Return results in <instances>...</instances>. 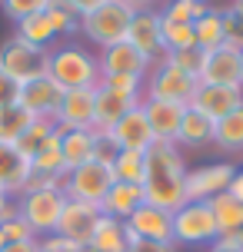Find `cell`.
Listing matches in <instances>:
<instances>
[{
    "instance_id": "6da1fadb",
    "label": "cell",
    "mask_w": 243,
    "mask_h": 252,
    "mask_svg": "<svg viewBox=\"0 0 243 252\" xmlns=\"http://www.w3.org/2000/svg\"><path fill=\"white\" fill-rule=\"evenodd\" d=\"M143 199L166 213H177L187 202V156L177 143H154L147 150Z\"/></svg>"
},
{
    "instance_id": "7a4b0ae2",
    "label": "cell",
    "mask_w": 243,
    "mask_h": 252,
    "mask_svg": "<svg viewBox=\"0 0 243 252\" xmlns=\"http://www.w3.org/2000/svg\"><path fill=\"white\" fill-rule=\"evenodd\" d=\"M47 76L64 90H87L100 83V66L97 53L80 47V43H64L47 53Z\"/></svg>"
},
{
    "instance_id": "3957f363",
    "label": "cell",
    "mask_w": 243,
    "mask_h": 252,
    "mask_svg": "<svg viewBox=\"0 0 243 252\" xmlns=\"http://www.w3.org/2000/svg\"><path fill=\"white\" fill-rule=\"evenodd\" d=\"M130 20H133V10L120 0H107L103 7H97L93 13L80 17V33L97 47H114V43H123L130 30Z\"/></svg>"
},
{
    "instance_id": "277c9868",
    "label": "cell",
    "mask_w": 243,
    "mask_h": 252,
    "mask_svg": "<svg viewBox=\"0 0 243 252\" xmlns=\"http://www.w3.org/2000/svg\"><path fill=\"white\" fill-rule=\"evenodd\" d=\"M197 87H200V80L180 73L173 63H166V57H160V60L150 66V73L143 76V100H160V103L190 106Z\"/></svg>"
},
{
    "instance_id": "5b68a950",
    "label": "cell",
    "mask_w": 243,
    "mask_h": 252,
    "mask_svg": "<svg viewBox=\"0 0 243 252\" xmlns=\"http://www.w3.org/2000/svg\"><path fill=\"white\" fill-rule=\"evenodd\" d=\"M67 206L64 189H27L17 196V213L27 226L34 229V236H53V229L60 222V213Z\"/></svg>"
},
{
    "instance_id": "8992f818",
    "label": "cell",
    "mask_w": 243,
    "mask_h": 252,
    "mask_svg": "<svg viewBox=\"0 0 243 252\" xmlns=\"http://www.w3.org/2000/svg\"><path fill=\"white\" fill-rule=\"evenodd\" d=\"M0 73L20 87L30 80H40V76H47V50H37L13 33L0 43Z\"/></svg>"
},
{
    "instance_id": "52a82bcc",
    "label": "cell",
    "mask_w": 243,
    "mask_h": 252,
    "mask_svg": "<svg viewBox=\"0 0 243 252\" xmlns=\"http://www.w3.org/2000/svg\"><path fill=\"white\" fill-rule=\"evenodd\" d=\"M173 216V246H210L220 239L210 202H183Z\"/></svg>"
},
{
    "instance_id": "ba28073f",
    "label": "cell",
    "mask_w": 243,
    "mask_h": 252,
    "mask_svg": "<svg viewBox=\"0 0 243 252\" xmlns=\"http://www.w3.org/2000/svg\"><path fill=\"white\" fill-rule=\"evenodd\" d=\"M114 183L117 179H114V169H110V166L90 159V163L70 169V173L64 176V196L67 199H77V202H90V206L100 209L103 196L110 192Z\"/></svg>"
},
{
    "instance_id": "9c48e42d",
    "label": "cell",
    "mask_w": 243,
    "mask_h": 252,
    "mask_svg": "<svg viewBox=\"0 0 243 252\" xmlns=\"http://www.w3.org/2000/svg\"><path fill=\"white\" fill-rule=\"evenodd\" d=\"M123 229H127V242H173V216L150 202H143L133 216H127Z\"/></svg>"
},
{
    "instance_id": "30bf717a",
    "label": "cell",
    "mask_w": 243,
    "mask_h": 252,
    "mask_svg": "<svg viewBox=\"0 0 243 252\" xmlns=\"http://www.w3.org/2000/svg\"><path fill=\"white\" fill-rule=\"evenodd\" d=\"M233 173V163H203L187 169V202H210L213 196L227 192Z\"/></svg>"
},
{
    "instance_id": "8fae6325",
    "label": "cell",
    "mask_w": 243,
    "mask_h": 252,
    "mask_svg": "<svg viewBox=\"0 0 243 252\" xmlns=\"http://www.w3.org/2000/svg\"><path fill=\"white\" fill-rule=\"evenodd\" d=\"M97 66H100V76H137V80H143V76L150 73L154 60L143 57L137 47H130L127 40H123V43L97 50Z\"/></svg>"
},
{
    "instance_id": "7c38bea8",
    "label": "cell",
    "mask_w": 243,
    "mask_h": 252,
    "mask_svg": "<svg viewBox=\"0 0 243 252\" xmlns=\"http://www.w3.org/2000/svg\"><path fill=\"white\" fill-rule=\"evenodd\" d=\"M100 209L97 206H90V202H77V199H67L64 213H60V222L53 229V236H60V239L74 242V246H87L90 236H93V229L100 222Z\"/></svg>"
},
{
    "instance_id": "4fadbf2b",
    "label": "cell",
    "mask_w": 243,
    "mask_h": 252,
    "mask_svg": "<svg viewBox=\"0 0 243 252\" xmlns=\"http://www.w3.org/2000/svg\"><path fill=\"white\" fill-rule=\"evenodd\" d=\"M93 96H97V87L87 90H64V100H60V110L53 116V123L60 129H93Z\"/></svg>"
},
{
    "instance_id": "5bb4252c",
    "label": "cell",
    "mask_w": 243,
    "mask_h": 252,
    "mask_svg": "<svg viewBox=\"0 0 243 252\" xmlns=\"http://www.w3.org/2000/svg\"><path fill=\"white\" fill-rule=\"evenodd\" d=\"M60 100H64V87H57L50 76H40L20 87V106L37 120H53L60 110Z\"/></svg>"
},
{
    "instance_id": "9a60e30c",
    "label": "cell",
    "mask_w": 243,
    "mask_h": 252,
    "mask_svg": "<svg viewBox=\"0 0 243 252\" xmlns=\"http://www.w3.org/2000/svg\"><path fill=\"white\" fill-rule=\"evenodd\" d=\"M200 83H210V87H240V50L230 47V43H223L217 50H206Z\"/></svg>"
},
{
    "instance_id": "2e32d148",
    "label": "cell",
    "mask_w": 243,
    "mask_h": 252,
    "mask_svg": "<svg viewBox=\"0 0 243 252\" xmlns=\"http://www.w3.org/2000/svg\"><path fill=\"white\" fill-rule=\"evenodd\" d=\"M243 103V90L240 87H210V83H200L197 93H193L190 110H200L203 116H210L213 123L223 120L227 113H233Z\"/></svg>"
},
{
    "instance_id": "e0dca14e",
    "label": "cell",
    "mask_w": 243,
    "mask_h": 252,
    "mask_svg": "<svg viewBox=\"0 0 243 252\" xmlns=\"http://www.w3.org/2000/svg\"><path fill=\"white\" fill-rule=\"evenodd\" d=\"M127 43L137 47L143 57L150 60H160L163 57V40H160V10H140L133 13L130 20V30H127Z\"/></svg>"
},
{
    "instance_id": "ac0fdd59",
    "label": "cell",
    "mask_w": 243,
    "mask_h": 252,
    "mask_svg": "<svg viewBox=\"0 0 243 252\" xmlns=\"http://www.w3.org/2000/svg\"><path fill=\"white\" fill-rule=\"evenodd\" d=\"M30 159L17 150L13 143H0V192L17 199L30 183Z\"/></svg>"
},
{
    "instance_id": "d6986e66",
    "label": "cell",
    "mask_w": 243,
    "mask_h": 252,
    "mask_svg": "<svg viewBox=\"0 0 243 252\" xmlns=\"http://www.w3.org/2000/svg\"><path fill=\"white\" fill-rule=\"evenodd\" d=\"M110 133V139L117 143V150H137V153H147L150 146H154L157 139L154 133H150V123H147V116H143L140 106H133L120 123L114 126V129H107Z\"/></svg>"
},
{
    "instance_id": "ffe728a7",
    "label": "cell",
    "mask_w": 243,
    "mask_h": 252,
    "mask_svg": "<svg viewBox=\"0 0 243 252\" xmlns=\"http://www.w3.org/2000/svg\"><path fill=\"white\" fill-rule=\"evenodd\" d=\"M140 110L150 123V133H154L157 143H177V129L180 120L187 113V106H177V103H160V100H140Z\"/></svg>"
},
{
    "instance_id": "44dd1931",
    "label": "cell",
    "mask_w": 243,
    "mask_h": 252,
    "mask_svg": "<svg viewBox=\"0 0 243 252\" xmlns=\"http://www.w3.org/2000/svg\"><path fill=\"white\" fill-rule=\"evenodd\" d=\"M133 106H140L137 100H127V96H120L114 90H107L97 83V96H93V129H114L123 116L133 110Z\"/></svg>"
},
{
    "instance_id": "7402d4cb",
    "label": "cell",
    "mask_w": 243,
    "mask_h": 252,
    "mask_svg": "<svg viewBox=\"0 0 243 252\" xmlns=\"http://www.w3.org/2000/svg\"><path fill=\"white\" fill-rule=\"evenodd\" d=\"M177 146L180 150H190V153H200L206 146H213V120L203 116L200 110H190L180 120V129H177Z\"/></svg>"
},
{
    "instance_id": "603a6c76",
    "label": "cell",
    "mask_w": 243,
    "mask_h": 252,
    "mask_svg": "<svg viewBox=\"0 0 243 252\" xmlns=\"http://www.w3.org/2000/svg\"><path fill=\"white\" fill-rule=\"evenodd\" d=\"M143 186H130V183H114L110 186V192L103 196L100 202V213L103 216H110V219H127V216H133L137 209L143 206Z\"/></svg>"
},
{
    "instance_id": "cb8c5ba5",
    "label": "cell",
    "mask_w": 243,
    "mask_h": 252,
    "mask_svg": "<svg viewBox=\"0 0 243 252\" xmlns=\"http://www.w3.org/2000/svg\"><path fill=\"white\" fill-rule=\"evenodd\" d=\"M93 139H97V129H67L64 133V139H60V156H64L67 173L93 159Z\"/></svg>"
},
{
    "instance_id": "d4e9b609",
    "label": "cell",
    "mask_w": 243,
    "mask_h": 252,
    "mask_svg": "<svg viewBox=\"0 0 243 252\" xmlns=\"http://www.w3.org/2000/svg\"><path fill=\"white\" fill-rule=\"evenodd\" d=\"M213 146L227 156H240L243 153V103L227 113L223 120L213 123Z\"/></svg>"
},
{
    "instance_id": "484cf974",
    "label": "cell",
    "mask_w": 243,
    "mask_h": 252,
    "mask_svg": "<svg viewBox=\"0 0 243 252\" xmlns=\"http://www.w3.org/2000/svg\"><path fill=\"white\" fill-rule=\"evenodd\" d=\"M93 252H127L130 242H127V229L120 219H110V216H100V222L93 229V236L87 242Z\"/></svg>"
},
{
    "instance_id": "4316f807",
    "label": "cell",
    "mask_w": 243,
    "mask_h": 252,
    "mask_svg": "<svg viewBox=\"0 0 243 252\" xmlns=\"http://www.w3.org/2000/svg\"><path fill=\"white\" fill-rule=\"evenodd\" d=\"M210 209H213L220 236H240V229H243V202L240 199H233L230 192H220V196L210 199Z\"/></svg>"
},
{
    "instance_id": "83f0119b",
    "label": "cell",
    "mask_w": 243,
    "mask_h": 252,
    "mask_svg": "<svg viewBox=\"0 0 243 252\" xmlns=\"http://www.w3.org/2000/svg\"><path fill=\"white\" fill-rule=\"evenodd\" d=\"M110 169H114V179H117V183L143 186V179H147V153L120 150V153H117V159L110 163Z\"/></svg>"
},
{
    "instance_id": "f1b7e54d",
    "label": "cell",
    "mask_w": 243,
    "mask_h": 252,
    "mask_svg": "<svg viewBox=\"0 0 243 252\" xmlns=\"http://www.w3.org/2000/svg\"><path fill=\"white\" fill-rule=\"evenodd\" d=\"M17 37L27 40L30 47H37V50H53V43H57V33H53L50 20H47V13H34V17H27L17 24Z\"/></svg>"
},
{
    "instance_id": "f546056e",
    "label": "cell",
    "mask_w": 243,
    "mask_h": 252,
    "mask_svg": "<svg viewBox=\"0 0 243 252\" xmlns=\"http://www.w3.org/2000/svg\"><path fill=\"white\" fill-rule=\"evenodd\" d=\"M57 133H60V126L53 123V120H34V123H30V129L17 139V150L24 153L27 159H34V156H37V153L43 150V146H47Z\"/></svg>"
},
{
    "instance_id": "4dcf8cb0",
    "label": "cell",
    "mask_w": 243,
    "mask_h": 252,
    "mask_svg": "<svg viewBox=\"0 0 243 252\" xmlns=\"http://www.w3.org/2000/svg\"><path fill=\"white\" fill-rule=\"evenodd\" d=\"M34 120H37V116L27 113L20 103H17V106H7V110H0V143H13V146H17V139L30 129Z\"/></svg>"
},
{
    "instance_id": "1f68e13d",
    "label": "cell",
    "mask_w": 243,
    "mask_h": 252,
    "mask_svg": "<svg viewBox=\"0 0 243 252\" xmlns=\"http://www.w3.org/2000/svg\"><path fill=\"white\" fill-rule=\"evenodd\" d=\"M210 0H166L160 17L170 24H197L203 13H210Z\"/></svg>"
},
{
    "instance_id": "d6a6232c",
    "label": "cell",
    "mask_w": 243,
    "mask_h": 252,
    "mask_svg": "<svg viewBox=\"0 0 243 252\" xmlns=\"http://www.w3.org/2000/svg\"><path fill=\"white\" fill-rule=\"evenodd\" d=\"M193 33H197V47L203 53L223 47V27H220V7L217 3L210 7V13H203V17L193 24Z\"/></svg>"
},
{
    "instance_id": "836d02e7",
    "label": "cell",
    "mask_w": 243,
    "mask_h": 252,
    "mask_svg": "<svg viewBox=\"0 0 243 252\" xmlns=\"http://www.w3.org/2000/svg\"><path fill=\"white\" fill-rule=\"evenodd\" d=\"M160 40H163V57H166V53L197 47L193 24H170V20H163V17H160Z\"/></svg>"
},
{
    "instance_id": "e575fe53",
    "label": "cell",
    "mask_w": 243,
    "mask_h": 252,
    "mask_svg": "<svg viewBox=\"0 0 243 252\" xmlns=\"http://www.w3.org/2000/svg\"><path fill=\"white\" fill-rule=\"evenodd\" d=\"M43 13H47V20H50L57 37H74V33H80V13L67 0H50V7Z\"/></svg>"
},
{
    "instance_id": "d590c367",
    "label": "cell",
    "mask_w": 243,
    "mask_h": 252,
    "mask_svg": "<svg viewBox=\"0 0 243 252\" xmlns=\"http://www.w3.org/2000/svg\"><path fill=\"white\" fill-rule=\"evenodd\" d=\"M220 27H223V43L243 50V13L237 10L233 3L220 7Z\"/></svg>"
},
{
    "instance_id": "8d00e7d4",
    "label": "cell",
    "mask_w": 243,
    "mask_h": 252,
    "mask_svg": "<svg viewBox=\"0 0 243 252\" xmlns=\"http://www.w3.org/2000/svg\"><path fill=\"white\" fill-rule=\"evenodd\" d=\"M203 60H206V53L200 50V47H190V50H177V53H166V63H173L180 73L193 76V80H200V73H203Z\"/></svg>"
},
{
    "instance_id": "74e56055",
    "label": "cell",
    "mask_w": 243,
    "mask_h": 252,
    "mask_svg": "<svg viewBox=\"0 0 243 252\" xmlns=\"http://www.w3.org/2000/svg\"><path fill=\"white\" fill-rule=\"evenodd\" d=\"M0 7L13 24H20L27 17H34V13H43L50 7V0H0Z\"/></svg>"
},
{
    "instance_id": "f35d334b",
    "label": "cell",
    "mask_w": 243,
    "mask_h": 252,
    "mask_svg": "<svg viewBox=\"0 0 243 252\" xmlns=\"http://www.w3.org/2000/svg\"><path fill=\"white\" fill-rule=\"evenodd\" d=\"M100 87L114 90L127 100H143V80H137V76H100Z\"/></svg>"
},
{
    "instance_id": "ab89813d",
    "label": "cell",
    "mask_w": 243,
    "mask_h": 252,
    "mask_svg": "<svg viewBox=\"0 0 243 252\" xmlns=\"http://www.w3.org/2000/svg\"><path fill=\"white\" fill-rule=\"evenodd\" d=\"M0 236H3V242H24V239H37L34 236V229L27 226L20 216H13V219H7V222H0Z\"/></svg>"
},
{
    "instance_id": "60d3db41",
    "label": "cell",
    "mask_w": 243,
    "mask_h": 252,
    "mask_svg": "<svg viewBox=\"0 0 243 252\" xmlns=\"http://www.w3.org/2000/svg\"><path fill=\"white\" fill-rule=\"evenodd\" d=\"M117 143L114 139H110V133H103V129H97V139H93V159H97V163H114L117 159Z\"/></svg>"
},
{
    "instance_id": "b9f144b4",
    "label": "cell",
    "mask_w": 243,
    "mask_h": 252,
    "mask_svg": "<svg viewBox=\"0 0 243 252\" xmlns=\"http://www.w3.org/2000/svg\"><path fill=\"white\" fill-rule=\"evenodd\" d=\"M17 103H20V83H13V80H7L0 73V110L17 106Z\"/></svg>"
},
{
    "instance_id": "7bdbcfd3",
    "label": "cell",
    "mask_w": 243,
    "mask_h": 252,
    "mask_svg": "<svg viewBox=\"0 0 243 252\" xmlns=\"http://www.w3.org/2000/svg\"><path fill=\"white\" fill-rule=\"evenodd\" d=\"M83 246H74V242L60 239V236H43L40 239V252H80Z\"/></svg>"
},
{
    "instance_id": "ee69618b",
    "label": "cell",
    "mask_w": 243,
    "mask_h": 252,
    "mask_svg": "<svg viewBox=\"0 0 243 252\" xmlns=\"http://www.w3.org/2000/svg\"><path fill=\"white\" fill-rule=\"evenodd\" d=\"M127 252H177V246H173V242H147V239H140V242H130Z\"/></svg>"
},
{
    "instance_id": "f6af8a7d",
    "label": "cell",
    "mask_w": 243,
    "mask_h": 252,
    "mask_svg": "<svg viewBox=\"0 0 243 252\" xmlns=\"http://www.w3.org/2000/svg\"><path fill=\"white\" fill-rule=\"evenodd\" d=\"M206 252H243V246H240L237 236H220L217 242H210V246H206Z\"/></svg>"
},
{
    "instance_id": "bcb514c9",
    "label": "cell",
    "mask_w": 243,
    "mask_h": 252,
    "mask_svg": "<svg viewBox=\"0 0 243 252\" xmlns=\"http://www.w3.org/2000/svg\"><path fill=\"white\" fill-rule=\"evenodd\" d=\"M13 216H20L17 213V199H10L7 192H0V222H7V219H13Z\"/></svg>"
},
{
    "instance_id": "7dc6e473",
    "label": "cell",
    "mask_w": 243,
    "mask_h": 252,
    "mask_svg": "<svg viewBox=\"0 0 243 252\" xmlns=\"http://www.w3.org/2000/svg\"><path fill=\"white\" fill-rule=\"evenodd\" d=\"M67 3H70V7H74L80 17H87V13H93L97 7H103L107 0H67Z\"/></svg>"
},
{
    "instance_id": "c3c4849f",
    "label": "cell",
    "mask_w": 243,
    "mask_h": 252,
    "mask_svg": "<svg viewBox=\"0 0 243 252\" xmlns=\"http://www.w3.org/2000/svg\"><path fill=\"white\" fill-rule=\"evenodd\" d=\"M3 252H40V239H24V242H7Z\"/></svg>"
},
{
    "instance_id": "681fc988",
    "label": "cell",
    "mask_w": 243,
    "mask_h": 252,
    "mask_svg": "<svg viewBox=\"0 0 243 252\" xmlns=\"http://www.w3.org/2000/svg\"><path fill=\"white\" fill-rule=\"evenodd\" d=\"M227 192H230L233 199H240V202H243V166H237V173H233V179H230V186H227Z\"/></svg>"
},
{
    "instance_id": "f907efd6",
    "label": "cell",
    "mask_w": 243,
    "mask_h": 252,
    "mask_svg": "<svg viewBox=\"0 0 243 252\" xmlns=\"http://www.w3.org/2000/svg\"><path fill=\"white\" fill-rule=\"evenodd\" d=\"M120 3H127L133 13H140V10H157V3H163V0H120Z\"/></svg>"
},
{
    "instance_id": "816d5d0a",
    "label": "cell",
    "mask_w": 243,
    "mask_h": 252,
    "mask_svg": "<svg viewBox=\"0 0 243 252\" xmlns=\"http://www.w3.org/2000/svg\"><path fill=\"white\" fill-rule=\"evenodd\" d=\"M240 90H243V50H240Z\"/></svg>"
},
{
    "instance_id": "f5cc1de1",
    "label": "cell",
    "mask_w": 243,
    "mask_h": 252,
    "mask_svg": "<svg viewBox=\"0 0 243 252\" xmlns=\"http://www.w3.org/2000/svg\"><path fill=\"white\" fill-rule=\"evenodd\" d=\"M230 3H233V7H237V10L243 13V0H230Z\"/></svg>"
},
{
    "instance_id": "db71d44e",
    "label": "cell",
    "mask_w": 243,
    "mask_h": 252,
    "mask_svg": "<svg viewBox=\"0 0 243 252\" xmlns=\"http://www.w3.org/2000/svg\"><path fill=\"white\" fill-rule=\"evenodd\" d=\"M3 246H7V242H3V236H0V252H3Z\"/></svg>"
},
{
    "instance_id": "11a10c76",
    "label": "cell",
    "mask_w": 243,
    "mask_h": 252,
    "mask_svg": "<svg viewBox=\"0 0 243 252\" xmlns=\"http://www.w3.org/2000/svg\"><path fill=\"white\" fill-rule=\"evenodd\" d=\"M237 239H240V246H243V229H240V236H237Z\"/></svg>"
}]
</instances>
